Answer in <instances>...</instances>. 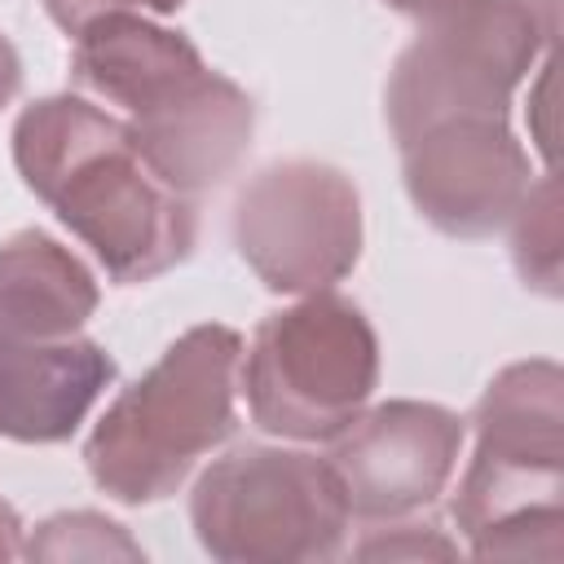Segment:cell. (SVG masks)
<instances>
[{
	"instance_id": "cell-19",
	"label": "cell",
	"mask_w": 564,
	"mask_h": 564,
	"mask_svg": "<svg viewBox=\"0 0 564 564\" xmlns=\"http://www.w3.org/2000/svg\"><path fill=\"white\" fill-rule=\"evenodd\" d=\"M22 555V520H18V511L0 498V564H9V560H18Z\"/></svg>"
},
{
	"instance_id": "cell-16",
	"label": "cell",
	"mask_w": 564,
	"mask_h": 564,
	"mask_svg": "<svg viewBox=\"0 0 564 564\" xmlns=\"http://www.w3.org/2000/svg\"><path fill=\"white\" fill-rule=\"evenodd\" d=\"M357 555L361 560H454L458 555V542H449L436 524H419L414 516H405V520H388L375 538H366L361 546H357Z\"/></svg>"
},
{
	"instance_id": "cell-15",
	"label": "cell",
	"mask_w": 564,
	"mask_h": 564,
	"mask_svg": "<svg viewBox=\"0 0 564 564\" xmlns=\"http://www.w3.org/2000/svg\"><path fill=\"white\" fill-rule=\"evenodd\" d=\"M31 560H145V551L128 538L123 524L101 511H62L35 524L31 542H22Z\"/></svg>"
},
{
	"instance_id": "cell-17",
	"label": "cell",
	"mask_w": 564,
	"mask_h": 564,
	"mask_svg": "<svg viewBox=\"0 0 564 564\" xmlns=\"http://www.w3.org/2000/svg\"><path fill=\"white\" fill-rule=\"evenodd\" d=\"M44 9H48V18H53L66 35H79L93 18L115 13V0H44Z\"/></svg>"
},
{
	"instance_id": "cell-10",
	"label": "cell",
	"mask_w": 564,
	"mask_h": 564,
	"mask_svg": "<svg viewBox=\"0 0 564 564\" xmlns=\"http://www.w3.org/2000/svg\"><path fill=\"white\" fill-rule=\"evenodd\" d=\"M115 375V357L84 330L66 339L0 335V436L18 445L70 441Z\"/></svg>"
},
{
	"instance_id": "cell-6",
	"label": "cell",
	"mask_w": 564,
	"mask_h": 564,
	"mask_svg": "<svg viewBox=\"0 0 564 564\" xmlns=\"http://www.w3.org/2000/svg\"><path fill=\"white\" fill-rule=\"evenodd\" d=\"M551 40L538 0H449L419 18L392 62L383 110L397 141L445 115H511V93Z\"/></svg>"
},
{
	"instance_id": "cell-14",
	"label": "cell",
	"mask_w": 564,
	"mask_h": 564,
	"mask_svg": "<svg viewBox=\"0 0 564 564\" xmlns=\"http://www.w3.org/2000/svg\"><path fill=\"white\" fill-rule=\"evenodd\" d=\"M507 225H511V256L524 286L542 295H560V185L551 172L524 189Z\"/></svg>"
},
{
	"instance_id": "cell-20",
	"label": "cell",
	"mask_w": 564,
	"mask_h": 564,
	"mask_svg": "<svg viewBox=\"0 0 564 564\" xmlns=\"http://www.w3.org/2000/svg\"><path fill=\"white\" fill-rule=\"evenodd\" d=\"M185 0H115V9H137V13H154V18H167L176 13Z\"/></svg>"
},
{
	"instance_id": "cell-9",
	"label": "cell",
	"mask_w": 564,
	"mask_h": 564,
	"mask_svg": "<svg viewBox=\"0 0 564 564\" xmlns=\"http://www.w3.org/2000/svg\"><path fill=\"white\" fill-rule=\"evenodd\" d=\"M463 454V419L436 401H383L330 441V471L357 520L388 524L427 511Z\"/></svg>"
},
{
	"instance_id": "cell-8",
	"label": "cell",
	"mask_w": 564,
	"mask_h": 564,
	"mask_svg": "<svg viewBox=\"0 0 564 564\" xmlns=\"http://www.w3.org/2000/svg\"><path fill=\"white\" fill-rule=\"evenodd\" d=\"M414 212L449 238H485L533 185L529 150L507 115H445L397 141Z\"/></svg>"
},
{
	"instance_id": "cell-2",
	"label": "cell",
	"mask_w": 564,
	"mask_h": 564,
	"mask_svg": "<svg viewBox=\"0 0 564 564\" xmlns=\"http://www.w3.org/2000/svg\"><path fill=\"white\" fill-rule=\"evenodd\" d=\"M238 370L242 335L234 326L203 322L172 339L93 423L84 441L93 485L123 507L172 498L198 458L229 441Z\"/></svg>"
},
{
	"instance_id": "cell-3",
	"label": "cell",
	"mask_w": 564,
	"mask_h": 564,
	"mask_svg": "<svg viewBox=\"0 0 564 564\" xmlns=\"http://www.w3.org/2000/svg\"><path fill=\"white\" fill-rule=\"evenodd\" d=\"M476 449L449 502L471 555H564V370L551 357L502 366L476 401Z\"/></svg>"
},
{
	"instance_id": "cell-7",
	"label": "cell",
	"mask_w": 564,
	"mask_h": 564,
	"mask_svg": "<svg viewBox=\"0 0 564 564\" xmlns=\"http://www.w3.org/2000/svg\"><path fill=\"white\" fill-rule=\"evenodd\" d=\"M234 247L273 295L330 291L361 260V194L335 163L278 159L238 189Z\"/></svg>"
},
{
	"instance_id": "cell-5",
	"label": "cell",
	"mask_w": 564,
	"mask_h": 564,
	"mask_svg": "<svg viewBox=\"0 0 564 564\" xmlns=\"http://www.w3.org/2000/svg\"><path fill=\"white\" fill-rule=\"evenodd\" d=\"M348 502L326 458L282 445H238L189 494L198 546L220 564H308L339 555Z\"/></svg>"
},
{
	"instance_id": "cell-13",
	"label": "cell",
	"mask_w": 564,
	"mask_h": 564,
	"mask_svg": "<svg viewBox=\"0 0 564 564\" xmlns=\"http://www.w3.org/2000/svg\"><path fill=\"white\" fill-rule=\"evenodd\" d=\"M97 304L93 269L44 229H18L0 242V335L66 339L88 326Z\"/></svg>"
},
{
	"instance_id": "cell-12",
	"label": "cell",
	"mask_w": 564,
	"mask_h": 564,
	"mask_svg": "<svg viewBox=\"0 0 564 564\" xmlns=\"http://www.w3.org/2000/svg\"><path fill=\"white\" fill-rule=\"evenodd\" d=\"M70 40V75L88 93L115 101L123 119H141L167 106L212 70L181 31L137 9L101 13Z\"/></svg>"
},
{
	"instance_id": "cell-1",
	"label": "cell",
	"mask_w": 564,
	"mask_h": 564,
	"mask_svg": "<svg viewBox=\"0 0 564 564\" xmlns=\"http://www.w3.org/2000/svg\"><path fill=\"white\" fill-rule=\"evenodd\" d=\"M13 167L119 286L150 282L194 251V198L167 189L137 154L128 123L84 97L53 93L22 106Z\"/></svg>"
},
{
	"instance_id": "cell-21",
	"label": "cell",
	"mask_w": 564,
	"mask_h": 564,
	"mask_svg": "<svg viewBox=\"0 0 564 564\" xmlns=\"http://www.w3.org/2000/svg\"><path fill=\"white\" fill-rule=\"evenodd\" d=\"M383 4L419 22V18H427V13H436V9H441V4H449V0H383Z\"/></svg>"
},
{
	"instance_id": "cell-4",
	"label": "cell",
	"mask_w": 564,
	"mask_h": 564,
	"mask_svg": "<svg viewBox=\"0 0 564 564\" xmlns=\"http://www.w3.org/2000/svg\"><path fill=\"white\" fill-rule=\"evenodd\" d=\"M238 379L260 432L322 445L370 405L379 388V335L352 300L313 291L256 326Z\"/></svg>"
},
{
	"instance_id": "cell-18",
	"label": "cell",
	"mask_w": 564,
	"mask_h": 564,
	"mask_svg": "<svg viewBox=\"0 0 564 564\" xmlns=\"http://www.w3.org/2000/svg\"><path fill=\"white\" fill-rule=\"evenodd\" d=\"M18 88H22V57H18V48L0 35V106H9V101L18 97Z\"/></svg>"
},
{
	"instance_id": "cell-11",
	"label": "cell",
	"mask_w": 564,
	"mask_h": 564,
	"mask_svg": "<svg viewBox=\"0 0 564 564\" xmlns=\"http://www.w3.org/2000/svg\"><path fill=\"white\" fill-rule=\"evenodd\" d=\"M251 132L256 101L220 70H207L172 106L128 123V137L145 167L185 198L220 185L242 163Z\"/></svg>"
}]
</instances>
